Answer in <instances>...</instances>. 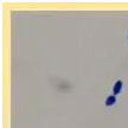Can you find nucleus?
Listing matches in <instances>:
<instances>
[{
  "label": "nucleus",
  "mask_w": 128,
  "mask_h": 128,
  "mask_svg": "<svg viewBox=\"0 0 128 128\" xmlns=\"http://www.w3.org/2000/svg\"><path fill=\"white\" fill-rule=\"evenodd\" d=\"M121 88H122V82L121 81H118V82L115 83L114 86V94L116 95V94H119L120 92H121Z\"/></svg>",
  "instance_id": "1"
},
{
  "label": "nucleus",
  "mask_w": 128,
  "mask_h": 128,
  "mask_svg": "<svg viewBox=\"0 0 128 128\" xmlns=\"http://www.w3.org/2000/svg\"><path fill=\"white\" fill-rule=\"evenodd\" d=\"M115 96H109L108 98H107V101H106V104L107 106H112V104H114L115 103Z\"/></svg>",
  "instance_id": "2"
}]
</instances>
